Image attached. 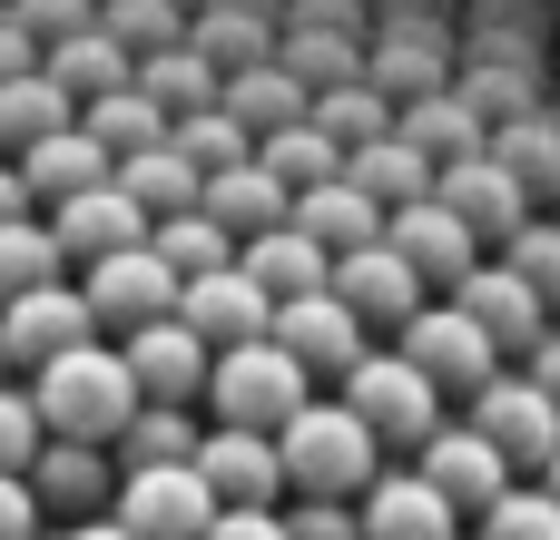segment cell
Returning a JSON list of instances; mask_svg holds the SVG:
<instances>
[{
  "mask_svg": "<svg viewBox=\"0 0 560 540\" xmlns=\"http://www.w3.org/2000/svg\"><path fill=\"white\" fill-rule=\"evenodd\" d=\"M541 492H551V502H560V462H551V472H541Z\"/></svg>",
  "mask_w": 560,
  "mask_h": 540,
  "instance_id": "50",
  "label": "cell"
},
{
  "mask_svg": "<svg viewBox=\"0 0 560 540\" xmlns=\"http://www.w3.org/2000/svg\"><path fill=\"white\" fill-rule=\"evenodd\" d=\"M0 364H10V354H0Z\"/></svg>",
  "mask_w": 560,
  "mask_h": 540,
  "instance_id": "51",
  "label": "cell"
},
{
  "mask_svg": "<svg viewBox=\"0 0 560 540\" xmlns=\"http://www.w3.org/2000/svg\"><path fill=\"white\" fill-rule=\"evenodd\" d=\"M463 540H472V531H463Z\"/></svg>",
  "mask_w": 560,
  "mask_h": 540,
  "instance_id": "52",
  "label": "cell"
},
{
  "mask_svg": "<svg viewBox=\"0 0 560 540\" xmlns=\"http://www.w3.org/2000/svg\"><path fill=\"white\" fill-rule=\"evenodd\" d=\"M39 453H49V423H39V403L0 384V472H10V482H30V462H39Z\"/></svg>",
  "mask_w": 560,
  "mask_h": 540,
  "instance_id": "43",
  "label": "cell"
},
{
  "mask_svg": "<svg viewBox=\"0 0 560 540\" xmlns=\"http://www.w3.org/2000/svg\"><path fill=\"white\" fill-rule=\"evenodd\" d=\"M30 403L49 423V443H118L138 423V374H128L118 344H79V354L30 374Z\"/></svg>",
  "mask_w": 560,
  "mask_h": 540,
  "instance_id": "1",
  "label": "cell"
},
{
  "mask_svg": "<svg viewBox=\"0 0 560 540\" xmlns=\"http://www.w3.org/2000/svg\"><path fill=\"white\" fill-rule=\"evenodd\" d=\"M472 433H482L512 472H551L560 462V413H551V394H541L532 374H492V384L472 394Z\"/></svg>",
  "mask_w": 560,
  "mask_h": 540,
  "instance_id": "5",
  "label": "cell"
},
{
  "mask_svg": "<svg viewBox=\"0 0 560 540\" xmlns=\"http://www.w3.org/2000/svg\"><path fill=\"white\" fill-rule=\"evenodd\" d=\"M177 325H187L207 354H236V344H266V334H276V295H266L246 266H226V275H197V285L177 295Z\"/></svg>",
  "mask_w": 560,
  "mask_h": 540,
  "instance_id": "9",
  "label": "cell"
},
{
  "mask_svg": "<svg viewBox=\"0 0 560 540\" xmlns=\"http://www.w3.org/2000/svg\"><path fill=\"white\" fill-rule=\"evenodd\" d=\"M148 246L167 256V275H177V285H197V275H226V266H236V236H226L207 207H187V216H158V226H148Z\"/></svg>",
  "mask_w": 560,
  "mask_h": 540,
  "instance_id": "35",
  "label": "cell"
},
{
  "mask_svg": "<svg viewBox=\"0 0 560 540\" xmlns=\"http://www.w3.org/2000/svg\"><path fill=\"white\" fill-rule=\"evenodd\" d=\"M217 108H226L246 138H276V128H305V118H315V89H305L285 59H256V69H236V79L217 89Z\"/></svg>",
  "mask_w": 560,
  "mask_h": 540,
  "instance_id": "23",
  "label": "cell"
},
{
  "mask_svg": "<svg viewBox=\"0 0 560 540\" xmlns=\"http://www.w3.org/2000/svg\"><path fill=\"white\" fill-rule=\"evenodd\" d=\"M532 384L551 394V413H560V334H551V344H541V354H532Z\"/></svg>",
  "mask_w": 560,
  "mask_h": 540,
  "instance_id": "48",
  "label": "cell"
},
{
  "mask_svg": "<svg viewBox=\"0 0 560 540\" xmlns=\"http://www.w3.org/2000/svg\"><path fill=\"white\" fill-rule=\"evenodd\" d=\"M197 482L217 492V512H276V492H285V453H276V433H236V423H217V433L197 443Z\"/></svg>",
  "mask_w": 560,
  "mask_h": 540,
  "instance_id": "10",
  "label": "cell"
},
{
  "mask_svg": "<svg viewBox=\"0 0 560 540\" xmlns=\"http://www.w3.org/2000/svg\"><path fill=\"white\" fill-rule=\"evenodd\" d=\"M118 197L158 226V216H187V207L207 197V177H197L177 148H138V157H118Z\"/></svg>",
  "mask_w": 560,
  "mask_h": 540,
  "instance_id": "32",
  "label": "cell"
},
{
  "mask_svg": "<svg viewBox=\"0 0 560 540\" xmlns=\"http://www.w3.org/2000/svg\"><path fill=\"white\" fill-rule=\"evenodd\" d=\"M59 236H49V216H10L0 226V305H20V295H39V285H59Z\"/></svg>",
  "mask_w": 560,
  "mask_h": 540,
  "instance_id": "38",
  "label": "cell"
},
{
  "mask_svg": "<svg viewBox=\"0 0 560 540\" xmlns=\"http://www.w3.org/2000/svg\"><path fill=\"white\" fill-rule=\"evenodd\" d=\"M79 295H89V315H98V325L148 334V325H167V315H177V295H187V285L167 275V256H158V246H128V256L89 266V285H79Z\"/></svg>",
  "mask_w": 560,
  "mask_h": 540,
  "instance_id": "8",
  "label": "cell"
},
{
  "mask_svg": "<svg viewBox=\"0 0 560 540\" xmlns=\"http://www.w3.org/2000/svg\"><path fill=\"white\" fill-rule=\"evenodd\" d=\"M364 540H463V512L423 482V472H384L364 502H354Z\"/></svg>",
  "mask_w": 560,
  "mask_h": 540,
  "instance_id": "22",
  "label": "cell"
},
{
  "mask_svg": "<svg viewBox=\"0 0 560 540\" xmlns=\"http://www.w3.org/2000/svg\"><path fill=\"white\" fill-rule=\"evenodd\" d=\"M39 521H49V512H39V492L0 472V540H39Z\"/></svg>",
  "mask_w": 560,
  "mask_h": 540,
  "instance_id": "45",
  "label": "cell"
},
{
  "mask_svg": "<svg viewBox=\"0 0 560 540\" xmlns=\"http://www.w3.org/2000/svg\"><path fill=\"white\" fill-rule=\"evenodd\" d=\"M59 128H79V98L49 79V59L20 69V79H0V157H30V148L59 138Z\"/></svg>",
  "mask_w": 560,
  "mask_h": 540,
  "instance_id": "28",
  "label": "cell"
},
{
  "mask_svg": "<svg viewBox=\"0 0 560 540\" xmlns=\"http://www.w3.org/2000/svg\"><path fill=\"white\" fill-rule=\"evenodd\" d=\"M207 403H217V423H236V433H285L305 403H315V374L266 334V344H236V354H217V374H207Z\"/></svg>",
  "mask_w": 560,
  "mask_h": 540,
  "instance_id": "3",
  "label": "cell"
},
{
  "mask_svg": "<svg viewBox=\"0 0 560 540\" xmlns=\"http://www.w3.org/2000/svg\"><path fill=\"white\" fill-rule=\"evenodd\" d=\"M502 266H512V275H522V285H532V295L560 315V216H532V226L502 246Z\"/></svg>",
  "mask_w": 560,
  "mask_h": 540,
  "instance_id": "42",
  "label": "cell"
},
{
  "mask_svg": "<svg viewBox=\"0 0 560 540\" xmlns=\"http://www.w3.org/2000/svg\"><path fill=\"white\" fill-rule=\"evenodd\" d=\"M276 453H285V492H305V502H364L384 482V443L345 403H305L276 433Z\"/></svg>",
  "mask_w": 560,
  "mask_h": 540,
  "instance_id": "2",
  "label": "cell"
},
{
  "mask_svg": "<svg viewBox=\"0 0 560 540\" xmlns=\"http://www.w3.org/2000/svg\"><path fill=\"white\" fill-rule=\"evenodd\" d=\"M10 216H39L30 187H20V157H0V226H10Z\"/></svg>",
  "mask_w": 560,
  "mask_h": 540,
  "instance_id": "47",
  "label": "cell"
},
{
  "mask_svg": "<svg viewBox=\"0 0 560 540\" xmlns=\"http://www.w3.org/2000/svg\"><path fill=\"white\" fill-rule=\"evenodd\" d=\"M335 295H345L364 325H394V334L423 315V275H413L394 246H354V256H335Z\"/></svg>",
  "mask_w": 560,
  "mask_h": 540,
  "instance_id": "21",
  "label": "cell"
},
{
  "mask_svg": "<svg viewBox=\"0 0 560 540\" xmlns=\"http://www.w3.org/2000/svg\"><path fill=\"white\" fill-rule=\"evenodd\" d=\"M394 138H413V148L433 157V177L492 148V128H482V108H472V98H463L453 79H443V89H423V98H404V108H394Z\"/></svg>",
  "mask_w": 560,
  "mask_h": 540,
  "instance_id": "20",
  "label": "cell"
},
{
  "mask_svg": "<svg viewBox=\"0 0 560 540\" xmlns=\"http://www.w3.org/2000/svg\"><path fill=\"white\" fill-rule=\"evenodd\" d=\"M49 79L89 108V98H108V89H138V49H128L108 20H89V30H69V39H49Z\"/></svg>",
  "mask_w": 560,
  "mask_h": 540,
  "instance_id": "25",
  "label": "cell"
},
{
  "mask_svg": "<svg viewBox=\"0 0 560 540\" xmlns=\"http://www.w3.org/2000/svg\"><path fill=\"white\" fill-rule=\"evenodd\" d=\"M256 167L285 187V197H305V187H325V177H345V148L305 118V128H276V138H256Z\"/></svg>",
  "mask_w": 560,
  "mask_h": 540,
  "instance_id": "37",
  "label": "cell"
},
{
  "mask_svg": "<svg viewBox=\"0 0 560 540\" xmlns=\"http://www.w3.org/2000/svg\"><path fill=\"white\" fill-rule=\"evenodd\" d=\"M138 89H148L167 118H197V108H217L226 79H217V59H207L197 39H177V49H148V59H138Z\"/></svg>",
  "mask_w": 560,
  "mask_h": 540,
  "instance_id": "33",
  "label": "cell"
},
{
  "mask_svg": "<svg viewBox=\"0 0 560 540\" xmlns=\"http://www.w3.org/2000/svg\"><path fill=\"white\" fill-rule=\"evenodd\" d=\"M492 157L532 187V207L560 197V89L541 98V108H522V118H502V128H492Z\"/></svg>",
  "mask_w": 560,
  "mask_h": 540,
  "instance_id": "29",
  "label": "cell"
},
{
  "mask_svg": "<svg viewBox=\"0 0 560 540\" xmlns=\"http://www.w3.org/2000/svg\"><path fill=\"white\" fill-rule=\"evenodd\" d=\"M79 344H98V315H89V295L79 285H39V295H20V305H0V354L10 364H59V354H79Z\"/></svg>",
  "mask_w": 560,
  "mask_h": 540,
  "instance_id": "11",
  "label": "cell"
},
{
  "mask_svg": "<svg viewBox=\"0 0 560 540\" xmlns=\"http://www.w3.org/2000/svg\"><path fill=\"white\" fill-rule=\"evenodd\" d=\"M453 305H463L502 354H541V344H551V305H541L512 266H472V275L453 285Z\"/></svg>",
  "mask_w": 560,
  "mask_h": 540,
  "instance_id": "15",
  "label": "cell"
},
{
  "mask_svg": "<svg viewBox=\"0 0 560 540\" xmlns=\"http://www.w3.org/2000/svg\"><path fill=\"white\" fill-rule=\"evenodd\" d=\"M394 354H404V364H423L443 394H482V384L502 374V344H492L453 295H443V305H423V315L404 325V344H394Z\"/></svg>",
  "mask_w": 560,
  "mask_h": 540,
  "instance_id": "6",
  "label": "cell"
},
{
  "mask_svg": "<svg viewBox=\"0 0 560 540\" xmlns=\"http://www.w3.org/2000/svg\"><path fill=\"white\" fill-rule=\"evenodd\" d=\"M276 344H285L305 374H335V384H345V374L374 354V344H364V315H354L335 285H325V295H295V305H276Z\"/></svg>",
  "mask_w": 560,
  "mask_h": 540,
  "instance_id": "13",
  "label": "cell"
},
{
  "mask_svg": "<svg viewBox=\"0 0 560 540\" xmlns=\"http://www.w3.org/2000/svg\"><path fill=\"white\" fill-rule=\"evenodd\" d=\"M384 246H394V256H404V266H413L423 285H463V275L482 266V236H472V226H463V216H453L443 197L404 207V216L384 226Z\"/></svg>",
  "mask_w": 560,
  "mask_h": 540,
  "instance_id": "16",
  "label": "cell"
},
{
  "mask_svg": "<svg viewBox=\"0 0 560 540\" xmlns=\"http://www.w3.org/2000/svg\"><path fill=\"white\" fill-rule=\"evenodd\" d=\"M433 197H443L472 236H492V246H512V236L541 216V207H532V187H522L492 148H482V157H463V167H443V177H433Z\"/></svg>",
  "mask_w": 560,
  "mask_h": 540,
  "instance_id": "12",
  "label": "cell"
},
{
  "mask_svg": "<svg viewBox=\"0 0 560 540\" xmlns=\"http://www.w3.org/2000/svg\"><path fill=\"white\" fill-rule=\"evenodd\" d=\"M236 266H246L276 305H295V295H325V285H335V256H325L315 236H295V216H285V226H266V236H246V246H236Z\"/></svg>",
  "mask_w": 560,
  "mask_h": 540,
  "instance_id": "27",
  "label": "cell"
},
{
  "mask_svg": "<svg viewBox=\"0 0 560 540\" xmlns=\"http://www.w3.org/2000/svg\"><path fill=\"white\" fill-rule=\"evenodd\" d=\"M49 236H59V256H69V266H108V256L148 246V216H138V207L118 197V177H108V187H89V197L49 207Z\"/></svg>",
  "mask_w": 560,
  "mask_h": 540,
  "instance_id": "19",
  "label": "cell"
},
{
  "mask_svg": "<svg viewBox=\"0 0 560 540\" xmlns=\"http://www.w3.org/2000/svg\"><path fill=\"white\" fill-rule=\"evenodd\" d=\"M413 472H423V482H433V492H443V502H453L463 521H482V512H492V502L512 492V462H502V453H492V443H482L472 423H443V433H433V443L413 453Z\"/></svg>",
  "mask_w": 560,
  "mask_h": 540,
  "instance_id": "14",
  "label": "cell"
},
{
  "mask_svg": "<svg viewBox=\"0 0 560 540\" xmlns=\"http://www.w3.org/2000/svg\"><path fill=\"white\" fill-rule=\"evenodd\" d=\"M59 540H138V531H128V521L108 512V521H69V531H59Z\"/></svg>",
  "mask_w": 560,
  "mask_h": 540,
  "instance_id": "49",
  "label": "cell"
},
{
  "mask_svg": "<svg viewBox=\"0 0 560 540\" xmlns=\"http://www.w3.org/2000/svg\"><path fill=\"white\" fill-rule=\"evenodd\" d=\"M197 207H207V216H217V226H226L236 246L295 216V197H285V187H276V177H266L256 157H246V167H226V177H207V197H197Z\"/></svg>",
  "mask_w": 560,
  "mask_h": 540,
  "instance_id": "31",
  "label": "cell"
},
{
  "mask_svg": "<svg viewBox=\"0 0 560 540\" xmlns=\"http://www.w3.org/2000/svg\"><path fill=\"white\" fill-rule=\"evenodd\" d=\"M118 354H128V374H138V403H177V413H187V403L207 394V374H217V354H207L177 315L148 325V334H128Z\"/></svg>",
  "mask_w": 560,
  "mask_h": 540,
  "instance_id": "17",
  "label": "cell"
},
{
  "mask_svg": "<svg viewBox=\"0 0 560 540\" xmlns=\"http://www.w3.org/2000/svg\"><path fill=\"white\" fill-rule=\"evenodd\" d=\"M472 540H560V502L541 492V482H512L492 512H482V531Z\"/></svg>",
  "mask_w": 560,
  "mask_h": 540,
  "instance_id": "41",
  "label": "cell"
},
{
  "mask_svg": "<svg viewBox=\"0 0 560 540\" xmlns=\"http://www.w3.org/2000/svg\"><path fill=\"white\" fill-rule=\"evenodd\" d=\"M118 443H128V472H158V462H197L207 433H197L177 403H138V423H128Z\"/></svg>",
  "mask_w": 560,
  "mask_h": 540,
  "instance_id": "40",
  "label": "cell"
},
{
  "mask_svg": "<svg viewBox=\"0 0 560 540\" xmlns=\"http://www.w3.org/2000/svg\"><path fill=\"white\" fill-rule=\"evenodd\" d=\"M345 177H354L384 216H404V207H423V197H433V157H423L413 138H374V148H354V157H345Z\"/></svg>",
  "mask_w": 560,
  "mask_h": 540,
  "instance_id": "30",
  "label": "cell"
},
{
  "mask_svg": "<svg viewBox=\"0 0 560 540\" xmlns=\"http://www.w3.org/2000/svg\"><path fill=\"white\" fill-rule=\"evenodd\" d=\"M285 540H364V521H354V502H295Z\"/></svg>",
  "mask_w": 560,
  "mask_h": 540,
  "instance_id": "44",
  "label": "cell"
},
{
  "mask_svg": "<svg viewBox=\"0 0 560 540\" xmlns=\"http://www.w3.org/2000/svg\"><path fill=\"white\" fill-rule=\"evenodd\" d=\"M79 128H89L108 157H138V148H167V128H177V118H167L148 89H108V98H89V108H79Z\"/></svg>",
  "mask_w": 560,
  "mask_h": 540,
  "instance_id": "34",
  "label": "cell"
},
{
  "mask_svg": "<svg viewBox=\"0 0 560 540\" xmlns=\"http://www.w3.org/2000/svg\"><path fill=\"white\" fill-rule=\"evenodd\" d=\"M167 148H177L197 177H226V167H246V157H256V138H246L226 108H197V118H177V128H167Z\"/></svg>",
  "mask_w": 560,
  "mask_h": 540,
  "instance_id": "39",
  "label": "cell"
},
{
  "mask_svg": "<svg viewBox=\"0 0 560 540\" xmlns=\"http://www.w3.org/2000/svg\"><path fill=\"white\" fill-rule=\"evenodd\" d=\"M30 492L49 521H108L118 512V482H108V443H49L30 462Z\"/></svg>",
  "mask_w": 560,
  "mask_h": 540,
  "instance_id": "18",
  "label": "cell"
},
{
  "mask_svg": "<svg viewBox=\"0 0 560 540\" xmlns=\"http://www.w3.org/2000/svg\"><path fill=\"white\" fill-rule=\"evenodd\" d=\"M384 226H394V216H384V207H374L354 177H325V187H305V197H295V236H315L325 256L384 246Z\"/></svg>",
  "mask_w": 560,
  "mask_h": 540,
  "instance_id": "26",
  "label": "cell"
},
{
  "mask_svg": "<svg viewBox=\"0 0 560 540\" xmlns=\"http://www.w3.org/2000/svg\"><path fill=\"white\" fill-rule=\"evenodd\" d=\"M118 521L138 540H207L217 531V492L197 482V462H158L118 482Z\"/></svg>",
  "mask_w": 560,
  "mask_h": 540,
  "instance_id": "7",
  "label": "cell"
},
{
  "mask_svg": "<svg viewBox=\"0 0 560 540\" xmlns=\"http://www.w3.org/2000/svg\"><path fill=\"white\" fill-rule=\"evenodd\" d=\"M207 540H285V512H217Z\"/></svg>",
  "mask_w": 560,
  "mask_h": 540,
  "instance_id": "46",
  "label": "cell"
},
{
  "mask_svg": "<svg viewBox=\"0 0 560 540\" xmlns=\"http://www.w3.org/2000/svg\"><path fill=\"white\" fill-rule=\"evenodd\" d=\"M315 128L354 157V148H374V138H394V98L374 89V79H335V89H315Z\"/></svg>",
  "mask_w": 560,
  "mask_h": 540,
  "instance_id": "36",
  "label": "cell"
},
{
  "mask_svg": "<svg viewBox=\"0 0 560 540\" xmlns=\"http://www.w3.org/2000/svg\"><path fill=\"white\" fill-rule=\"evenodd\" d=\"M345 413L374 433V443H433L443 433V384L423 374V364H404V354H364L354 374H345Z\"/></svg>",
  "mask_w": 560,
  "mask_h": 540,
  "instance_id": "4",
  "label": "cell"
},
{
  "mask_svg": "<svg viewBox=\"0 0 560 540\" xmlns=\"http://www.w3.org/2000/svg\"><path fill=\"white\" fill-rule=\"evenodd\" d=\"M108 177H118V157H108L89 128H59V138H39V148L20 157L30 207H69V197H89V187H108Z\"/></svg>",
  "mask_w": 560,
  "mask_h": 540,
  "instance_id": "24",
  "label": "cell"
}]
</instances>
